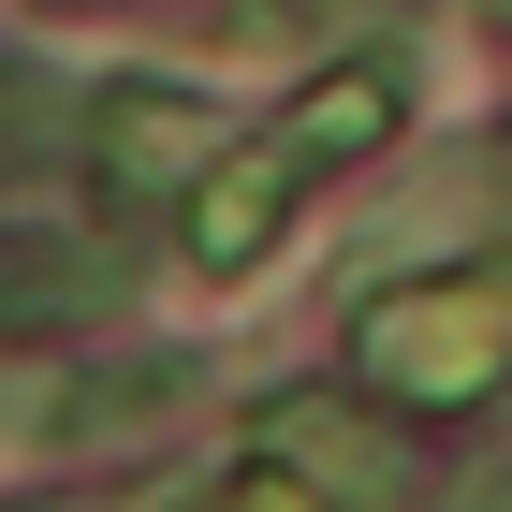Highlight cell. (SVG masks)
Here are the masks:
<instances>
[{
    "label": "cell",
    "mask_w": 512,
    "mask_h": 512,
    "mask_svg": "<svg viewBox=\"0 0 512 512\" xmlns=\"http://www.w3.org/2000/svg\"><path fill=\"white\" fill-rule=\"evenodd\" d=\"M366 395H410V410H469V395L512 381V264H439L395 278L381 308L352 322Z\"/></svg>",
    "instance_id": "obj_1"
},
{
    "label": "cell",
    "mask_w": 512,
    "mask_h": 512,
    "mask_svg": "<svg viewBox=\"0 0 512 512\" xmlns=\"http://www.w3.org/2000/svg\"><path fill=\"white\" fill-rule=\"evenodd\" d=\"M205 161H220V118H205L191 88H118V103H103V176H118V191H176Z\"/></svg>",
    "instance_id": "obj_2"
}]
</instances>
